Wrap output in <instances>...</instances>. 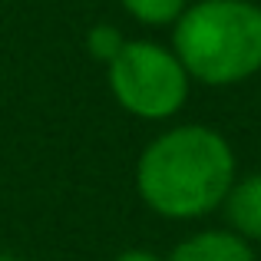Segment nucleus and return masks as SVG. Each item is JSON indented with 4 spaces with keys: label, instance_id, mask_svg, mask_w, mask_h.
Returning <instances> with one entry per match:
<instances>
[{
    "label": "nucleus",
    "instance_id": "1",
    "mask_svg": "<svg viewBox=\"0 0 261 261\" xmlns=\"http://www.w3.org/2000/svg\"><path fill=\"white\" fill-rule=\"evenodd\" d=\"M235 178V149L225 133L205 122H182L152 136L136 159L142 205L169 222H195L218 212Z\"/></svg>",
    "mask_w": 261,
    "mask_h": 261
},
{
    "label": "nucleus",
    "instance_id": "2",
    "mask_svg": "<svg viewBox=\"0 0 261 261\" xmlns=\"http://www.w3.org/2000/svg\"><path fill=\"white\" fill-rule=\"evenodd\" d=\"M169 46L192 83L212 89L245 83L261 73V4L189 0Z\"/></svg>",
    "mask_w": 261,
    "mask_h": 261
},
{
    "label": "nucleus",
    "instance_id": "6",
    "mask_svg": "<svg viewBox=\"0 0 261 261\" xmlns=\"http://www.w3.org/2000/svg\"><path fill=\"white\" fill-rule=\"evenodd\" d=\"M119 7L142 27H175L189 0H119Z\"/></svg>",
    "mask_w": 261,
    "mask_h": 261
},
{
    "label": "nucleus",
    "instance_id": "3",
    "mask_svg": "<svg viewBox=\"0 0 261 261\" xmlns=\"http://www.w3.org/2000/svg\"><path fill=\"white\" fill-rule=\"evenodd\" d=\"M106 80L113 99L142 122L178 116L192 93V80L172 46L155 40H126L119 57L106 66Z\"/></svg>",
    "mask_w": 261,
    "mask_h": 261
},
{
    "label": "nucleus",
    "instance_id": "4",
    "mask_svg": "<svg viewBox=\"0 0 261 261\" xmlns=\"http://www.w3.org/2000/svg\"><path fill=\"white\" fill-rule=\"evenodd\" d=\"M166 261H258L255 248L228 228H205L182 238Z\"/></svg>",
    "mask_w": 261,
    "mask_h": 261
},
{
    "label": "nucleus",
    "instance_id": "5",
    "mask_svg": "<svg viewBox=\"0 0 261 261\" xmlns=\"http://www.w3.org/2000/svg\"><path fill=\"white\" fill-rule=\"evenodd\" d=\"M218 212L228 222V231H235L248 245L261 242V172L235 178Z\"/></svg>",
    "mask_w": 261,
    "mask_h": 261
},
{
    "label": "nucleus",
    "instance_id": "8",
    "mask_svg": "<svg viewBox=\"0 0 261 261\" xmlns=\"http://www.w3.org/2000/svg\"><path fill=\"white\" fill-rule=\"evenodd\" d=\"M113 261H166V258L155 255V251H149V248H126V251H119Z\"/></svg>",
    "mask_w": 261,
    "mask_h": 261
},
{
    "label": "nucleus",
    "instance_id": "7",
    "mask_svg": "<svg viewBox=\"0 0 261 261\" xmlns=\"http://www.w3.org/2000/svg\"><path fill=\"white\" fill-rule=\"evenodd\" d=\"M126 33L119 30V27H113V23H96V27H89V33H86V53L96 60V63H102V66H109L116 57H119V50L126 46Z\"/></svg>",
    "mask_w": 261,
    "mask_h": 261
},
{
    "label": "nucleus",
    "instance_id": "9",
    "mask_svg": "<svg viewBox=\"0 0 261 261\" xmlns=\"http://www.w3.org/2000/svg\"><path fill=\"white\" fill-rule=\"evenodd\" d=\"M0 261H23V258H17V255H7V251H0Z\"/></svg>",
    "mask_w": 261,
    "mask_h": 261
}]
</instances>
